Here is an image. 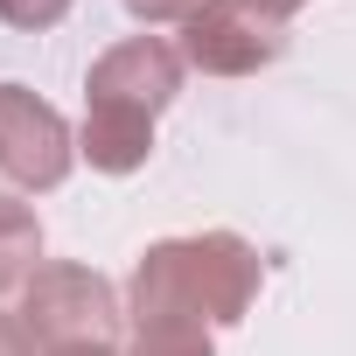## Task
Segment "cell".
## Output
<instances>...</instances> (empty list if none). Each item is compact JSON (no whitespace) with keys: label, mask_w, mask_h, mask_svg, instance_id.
Wrapping results in <instances>:
<instances>
[{"label":"cell","mask_w":356,"mask_h":356,"mask_svg":"<svg viewBox=\"0 0 356 356\" xmlns=\"http://www.w3.org/2000/svg\"><path fill=\"white\" fill-rule=\"evenodd\" d=\"M133 356H217V342H210V321L154 314V321H133Z\"/></svg>","instance_id":"cell-7"},{"label":"cell","mask_w":356,"mask_h":356,"mask_svg":"<svg viewBox=\"0 0 356 356\" xmlns=\"http://www.w3.org/2000/svg\"><path fill=\"white\" fill-rule=\"evenodd\" d=\"M70 15V0H0V22L8 29H56Z\"/></svg>","instance_id":"cell-8"},{"label":"cell","mask_w":356,"mask_h":356,"mask_svg":"<svg viewBox=\"0 0 356 356\" xmlns=\"http://www.w3.org/2000/svg\"><path fill=\"white\" fill-rule=\"evenodd\" d=\"M203 8V0H126V15H140V22H189Z\"/></svg>","instance_id":"cell-9"},{"label":"cell","mask_w":356,"mask_h":356,"mask_svg":"<svg viewBox=\"0 0 356 356\" xmlns=\"http://www.w3.org/2000/svg\"><path fill=\"white\" fill-rule=\"evenodd\" d=\"M133 321L182 314V321H245L259 300V252L238 231H203V238H168L147 245L133 266Z\"/></svg>","instance_id":"cell-1"},{"label":"cell","mask_w":356,"mask_h":356,"mask_svg":"<svg viewBox=\"0 0 356 356\" xmlns=\"http://www.w3.org/2000/svg\"><path fill=\"white\" fill-rule=\"evenodd\" d=\"M259 8H273V15H293V8H307V0H259Z\"/></svg>","instance_id":"cell-12"},{"label":"cell","mask_w":356,"mask_h":356,"mask_svg":"<svg viewBox=\"0 0 356 356\" xmlns=\"http://www.w3.org/2000/svg\"><path fill=\"white\" fill-rule=\"evenodd\" d=\"M0 356H35V335L22 314H0Z\"/></svg>","instance_id":"cell-10"},{"label":"cell","mask_w":356,"mask_h":356,"mask_svg":"<svg viewBox=\"0 0 356 356\" xmlns=\"http://www.w3.org/2000/svg\"><path fill=\"white\" fill-rule=\"evenodd\" d=\"M77 147L56 105H42L29 84H0V175L22 189H56Z\"/></svg>","instance_id":"cell-5"},{"label":"cell","mask_w":356,"mask_h":356,"mask_svg":"<svg viewBox=\"0 0 356 356\" xmlns=\"http://www.w3.org/2000/svg\"><path fill=\"white\" fill-rule=\"evenodd\" d=\"M182 91V49H168L161 35H133L105 49L84 77V112H126V119H161Z\"/></svg>","instance_id":"cell-4"},{"label":"cell","mask_w":356,"mask_h":356,"mask_svg":"<svg viewBox=\"0 0 356 356\" xmlns=\"http://www.w3.org/2000/svg\"><path fill=\"white\" fill-rule=\"evenodd\" d=\"M35 259H42V224L29 203L0 196V293H15L35 280Z\"/></svg>","instance_id":"cell-6"},{"label":"cell","mask_w":356,"mask_h":356,"mask_svg":"<svg viewBox=\"0 0 356 356\" xmlns=\"http://www.w3.org/2000/svg\"><path fill=\"white\" fill-rule=\"evenodd\" d=\"M286 56V15L259 8V0H203L182 22V63L203 77H252Z\"/></svg>","instance_id":"cell-3"},{"label":"cell","mask_w":356,"mask_h":356,"mask_svg":"<svg viewBox=\"0 0 356 356\" xmlns=\"http://www.w3.org/2000/svg\"><path fill=\"white\" fill-rule=\"evenodd\" d=\"M22 321L42 349H84V342H112L119 328V293L105 273L91 266H35V280L22 286Z\"/></svg>","instance_id":"cell-2"},{"label":"cell","mask_w":356,"mask_h":356,"mask_svg":"<svg viewBox=\"0 0 356 356\" xmlns=\"http://www.w3.org/2000/svg\"><path fill=\"white\" fill-rule=\"evenodd\" d=\"M42 356H119L112 342H84V349H42Z\"/></svg>","instance_id":"cell-11"}]
</instances>
